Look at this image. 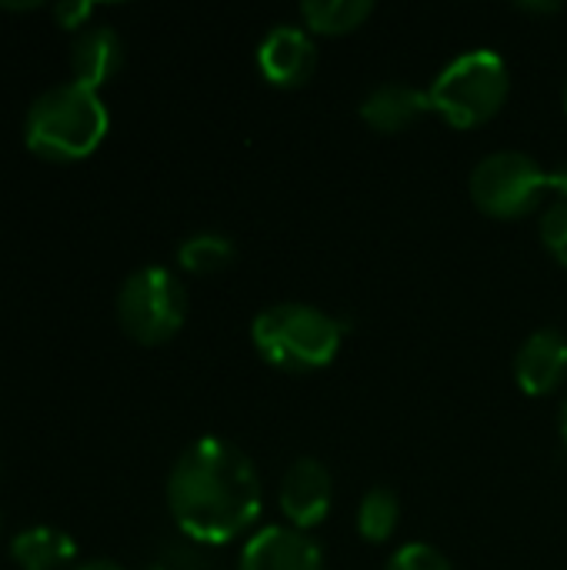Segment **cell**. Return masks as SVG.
<instances>
[{"instance_id": "6da1fadb", "label": "cell", "mask_w": 567, "mask_h": 570, "mask_svg": "<svg viewBox=\"0 0 567 570\" xmlns=\"http://www.w3.org/2000/svg\"><path fill=\"white\" fill-rule=\"evenodd\" d=\"M261 478L251 458L221 438L194 441L167 478L174 524L197 544H227L261 514Z\"/></svg>"}, {"instance_id": "7a4b0ae2", "label": "cell", "mask_w": 567, "mask_h": 570, "mask_svg": "<svg viewBox=\"0 0 567 570\" xmlns=\"http://www.w3.org/2000/svg\"><path fill=\"white\" fill-rule=\"evenodd\" d=\"M107 127L110 117L100 94L77 80H63L33 97L23 120V140L43 160H80L100 147Z\"/></svg>"}, {"instance_id": "3957f363", "label": "cell", "mask_w": 567, "mask_h": 570, "mask_svg": "<svg viewBox=\"0 0 567 570\" xmlns=\"http://www.w3.org/2000/svg\"><path fill=\"white\" fill-rule=\"evenodd\" d=\"M251 337L271 367L307 374L328 367L338 357L344 324L311 304H274L254 317Z\"/></svg>"}, {"instance_id": "277c9868", "label": "cell", "mask_w": 567, "mask_h": 570, "mask_svg": "<svg viewBox=\"0 0 567 570\" xmlns=\"http://www.w3.org/2000/svg\"><path fill=\"white\" fill-rule=\"evenodd\" d=\"M511 73L501 53L468 50L451 60L428 87L431 110H438L451 127L471 130L488 124L508 100Z\"/></svg>"}, {"instance_id": "5b68a950", "label": "cell", "mask_w": 567, "mask_h": 570, "mask_svg": "<svg viewBox=\"0 0 567 570\" xmlns=\"http://www.w3.org/2000/svg\"><path fill=\"white\" fill-rule=\"evenodd\" d=\"M187 317V294L177 274L167 267H140L117 291V321L127 337L137 344H164L170 341Z\"/></svg>"}, {"instance_id": "8992f818", "label": "cell", "mask_w": 567, "mask_h": 570, "mask_svg": "<svg viewBox=\"0 0 567 570\" xmlns=\"http://www.w3.org/2000/svg\"><path fill=\"white\" fill-rule=\"evenodd\" d=\"M548 170L538 167L535 157L521 150H498L488 154L471 170V197L475 204L498 217V220H518L528 217L541 197L548 194Z\"/></svg>"}, {"instance_id": "52a82bcc", "label": "cell", "mask_w": 567, "mask_h": 570, "mask_svg": "<svg viewBox=\"0 0 567 570\" xmlns=\"http://www.w3.org/2000/svg\"><path fill=\"white\" fill-rule=\"evenodd\" d=\"M281 511L294 531H311L317 528L334 501V481L331 471L317 458H301L287 468L281 481Z\"/></svg>"}, {"instance_id": "ba28073f", "label": "cell", "mask_w": 567, "mask_h": 570, "mask_svg": "<svg viewBox=\"0 0 567 570\" xmlns=\"http://www.w3.org/2000/svg\"><path fill=\"white\" fill-rule=\"evenodd\" d=\"M257 67L274 87H301L317 67V47L304 27L281 23L257 47Z\"/></svg>"}, {"instance_id": "9c48e42d", "label": "cell", "mask_w": 567, "mask_h": 570, "mask_svg": "<svg viewBox=\"0 0 567 570\" xmlns=\"http://www.w3.org/2000/svg\"><path fill=\"white\" fill-rule=\"evenodd\" d=\"M241 570H324V554L304 531L264 528L244 544Z\"/></svg>"}, {"instance_id": "30bf717a", "label": "cell", "mask_w": 567, "mask_h": 570, "mask_svg": "<svg viewBox=\"0 0 567 570\" xmlns=\"http://www.w3.org/2000/svg\"><path fill=\"white\" fill-rule=\"evenodd\" d=\"M567 374V337L555 327L535 331L515 354V381L525 394L545 397L561 387Z\"/></svg>"}, {"instance_id": "8fae6325", "label": "cell", "mask_w": 567, "mask_h": 570, "mask_svg": "<svg viewBox=\"0 0 567 570\" xmlns=\"http://www.w3.org/2000/svg\"><path fill=\"white\" fill-rule=\"evenodd\" d=\"M431 110L428 90H418L411 83H381L361 100V117L368 127L381 134H398L418 124Z\"/></svg>"}, {"instance_id": "7c38bea8", "label": "cell", "mask_w": 567, "mask_h": 570, "mask_svg": "<svg viewBox=\"0 0 567 570\" xmlns=\"http://www.w3.org/2000/svg\"><path fill=\"white\" fill-rule=\"evenodd\" d=\"M74 80L100 90L120 67H124V40L114 27H90L74 40L70 50Z\"/></svg>"}, {"instance_id": "4fadbf2b", "label": "cell", "mask_w": 567, "mask_h": 570, "mask_svg": "<svg viewBox=\"0 0 567 570\" xmlns=\"http://www.w3.org/2000/svg\"><path fill=\"white\" fill-rule=\"evenodd\" d=\"M10 554L23 570H57L74 561L77 544L70 534L40 524V528H23L10 541Z\"/></svg>"}, {"instance_id": "5bb4252c", "label": "cell", "mask_w": 567, "mask_h": 570, "mask_svg": "<svg viewBox=\"0 0 567 570\" xmlns=\"http://www.w3.org/2000/svg\"><path fill=\"white\" fill-rule=\"evenodd\" d=\"M371 13H374L371 0H304L301 3L304 27L314 33H328V37L358 30Z\"/></svg>"}, {"instance_id": "9a60e30c", "label": "cell", "mask_w": 567, "mask_h": 570, "mask_svg": "<svg viewBox=\"0 0 567 570\" xmlns=\"http://www.w3.org/2000/svg\"><path fill=\"white\" fill-rule=\"evenodd\" d=\"M401 521V501L391 488H371L358 508V531L371 544H384Z\"/></svg>"}, {"instance_id": "2e32d148", "label": "cell", "mask_w": 567, "mask_h": 570, "mask_svg": "<svg viewBox=\"0 0 567 570\" xmlns=\"http://www.w3.org/2000/svg\"><path fill=\"white\" fill-rule=\"evenodd\" d=\"M234 257H237V250H234L231 237H224V234H194L177 247V261L190 274H217V271L231 267Z\"/></svg>"}, {"instance_id": "e0dca14e", "label": "cell", "mask_w": 567, "mask_h": 570, "mask_svg": "<svg viewBox=\"0 0 567 570\" xmlns=\"http://www.w3.org/2000/svg\"><path fill=\"white\" fill-rule=\"evenodd\" d=\"M388 570H454V568H451V561H448L438 548L414 541V544H404L401 551H394V558L388 561Z\"/></svg>"}, {"instance_id": "ac0fdd59", "label": "cell", "mask_w": 567, "mask_h": 570, "mask_svg": "<svg viewBox=\"0 0 567 570\" xmlns=\"http://www.w3.org/2000/svg\"><path fill=\"white\" fill-rule=\"evenodd\" d=\"M541 240L551 250V257L567 267V200H558L541 217Z\"/></svg>"}, {"instance_id": "d6986e66", "label": "cell", "mask_w": 567, "mask_h": 570, "mask_svg": "<svg viewBox=\"0 0 567 570\" xmlns=\"http://www.w3.org/2000/svg\"><path fill=\"white\" fill-rule=\"evenodd\" d=\"M90 13H94V3H77V0H63V3H57V7H53L57 23H60V27H67V30L84 27V20H87Z\"/></svg>"}, {"instance_id": "ffe728a7", "label": "cell", "mask_w": 567, "mask_h": 570, "mask_svg": "<svg viewBox=\"0 0 567 570\" xmlns=\"http://www.w3.org/2000/svg\"><path fill=\"white\" fill-rule=\"evenodd\" d=\"M548 187H551L561 200H567V160L565 164H558L555 170H548Z\"/></svg>"}, {"instance_id": "44dd1931", "label": "cell", "mask_w": 567, "mask_h": 570, "mask_svg": "<svg viewBox=\"0 0 567 570\" xmlns=\"http://www.w3.org/2000/svg\"><path fill=\"white\" fill-rule=\"evenodd\" d=\"M521 10H528V13H555L561 7L558 3H521Z\"/></svg>"}, {"instance_id": "7402d4cb", "label": "cell", "mask_w": 567, "mask_h": 570, "mask_svg": "<svg viewBox=\"0 0 567 570\" xmlns=\"http://www.w3.org/2000/svg\"><path fill=\"white\" fill-rule=\"evenodd\" d=\"M77 570H124L120 564H114V561H90V564H80Z\"/></svg>"}, {"instance_id": "603a6c76", "label": "cell", "mask_w": 567, "mask_h": 570, "mask_svg": "<svg viewBox=\"0 0 567 570\" xmlns=\"http://www.w3.org/2000/svg\"><path fill=\"white\" fill-rule=\"evenodd\" d=\"M561 438H565V448H567V404H565V411H561Z\"/></svg>"}, {"instance_id": "cb8c5ba5", "label": "cell", "mask_w": 567, "mask_h": 570, "mask_svg": "<svg viewBox=\"0 0 567 570\" xmlns=\"http://www.w3.org/2000/svg\"><path fill=\"white\" fill-rule=\"evenodd\" d=\"M565 107H567V87H565Z\"/></svg>"}, {"instance_id": "d4e9b609", "label": "cell", "mask_w": 567, "mask_h": 570, "mask_svg": "<svg viewBox=\"0 0 567 570\" xmlns=\"http://www.w3.org/2000/svg\"><path fill=\"white\" fill-rule=\"evenodd\" d=\"M0 528H3V518H0Z\"/></svg>"}]
</instances>
